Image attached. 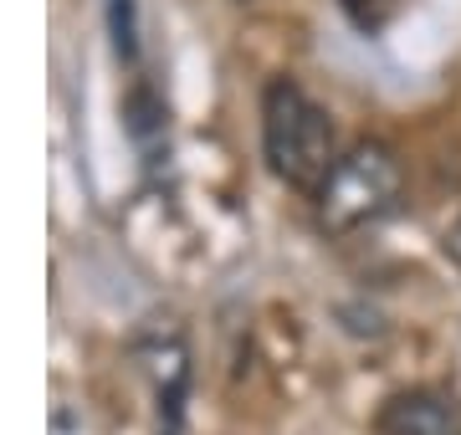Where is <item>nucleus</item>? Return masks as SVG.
I'll return each mask as SVG.
<instances>
[{"label":"nucleus","mask_w":461,"mask_h":435,"mask_svg":"<svg viewBox=\"0 0 461 435\" xmlns=\"http://www.w3.org/2000/svg\"><path fill=\"white\" fill-rule=\"evenodd\" d=\"M108 11V36H113V51L123 62L139 57V0H103Z\"/></svg>","instance_id":"20e7f679"},{"label":"nucleus","mask_w":461,"mask_h":435,"mask_svg":"<svg viewBox=\"0 0 461 435\" xmlns=\"http://www.w3.org/2000/svg\"><path fill=\"white\" fill-rule=\"evenodd\" d=\"M446 256H451V262L461 267V220L451 226V231H446Z\"/></svg>","instance_id":"423d86ee"},{"label":"nucleus","mask_w":461,"mask_h":435,"mask_svg":"<svg viewBox=\"0 0 461 435\" xmlns=\"http://www.w3.org/2000/svg\"><path fill=\"white\" fill-rule=\"evenodd\" d=\"M339 5H344L348 21H354V26H364V31H379V26L400 11V0H339Z\"/></svg>","instance_id":"39448f33"},{"label":"nucleus","mask_w":461,"mask_h":435,"mask_svg":"<svg viewBox=\"0 0 461 435\" xmlns=\"http://www.w3.org/2000/svg\"><path fill=\"white\" fill-rule=\"evenodd\" d=\"M379 435H461V404L441 389H400L379 404Z\"/></svg>","instance_id":"7ed1b4c3"},{"label":"nucleus","mask_w":461,"mask_h":435,"mask_svg":"<svg viewBox=\"0 0 461 435\" xmlns=\"http://www.w3.org/2000/svg\"><path fill=\"white\" fill-rule=\"evenodd\" d=\"M400 184H405V169H400V154L379 138H359L354 149H344L333 159L329 180L318 184V226L329 235H354L364 226H375L384 210H395Z\"/></svg>","instance_id":"f03ea898"},{"label":"nucleus","mask_w":461,"mask_h":435,"mask_svg":"<svg viewBox=\"0 0 461 435\" xmlns=\"http://www.w3.org/2000/svg\"><path fill=\"white\" fill-rule=\"evenodd\" d=\"M262 154L282 184L308 190V195H318V184L329 180L333 159H339L333 118L293 77H272L262 93Z\"/></svg>","instance_id":"f257e3e1"}]
</instances>
